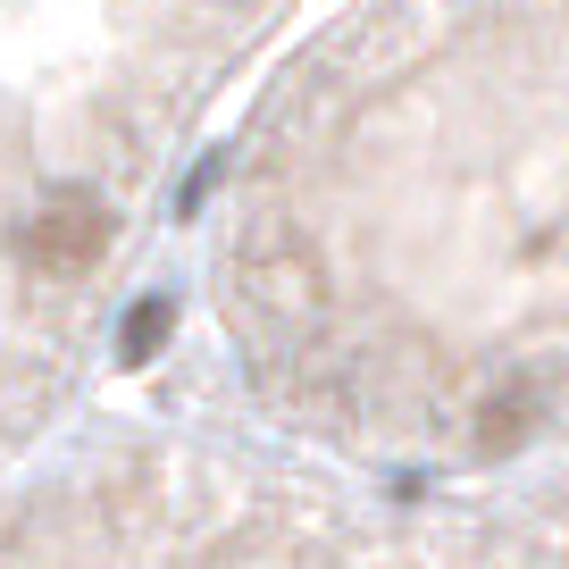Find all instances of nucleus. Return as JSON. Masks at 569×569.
Segmentation results:
<instances>
[{"label": "nucleus", "instance_id": "2", "mask_svg": "<svg viewBox=\"0 0 569 569\" xmlns=\"http://www.w3.org/2000/svg\"><path fill=\"white\" fill-rule=\"evenodd\" d=\"M168 336H177V302H168V293H142V302L126 310V336H118L126 369H151V360L168 352Z\"/></svg>", "mask_w": 569, "mask_h": 569}, {"label": "nucleus", "instance_id": "1", "mask_svg": "<svg viewBox=\"0 0 569 569\" xmlns=\"http://www.w3.org/2000/svg\"><path fill=\"white\" fill-rule=\"evenodd\" d=\"M109 234H118V218H109V201L92 193V184H59V193H42V210L26 218V260L51 268V277H76V268H92L109 251Z\"/></svg>", "mask_w": 569, "mask_h": 569}, {"label": "nucleus", "instance_id": "3", "mask_svg": "<svg viewBox=\"0 0 569 569\" xmlns=\"http://www.w3.org/2000/svg\"><path fill=\"white\" fill-rule=\"evenodd\" d=\"M536 427V386H502V393H486V410H478V445H519Z\"/></svg>", "mask_w": 569, "mask_h": 569}]
</instances>
